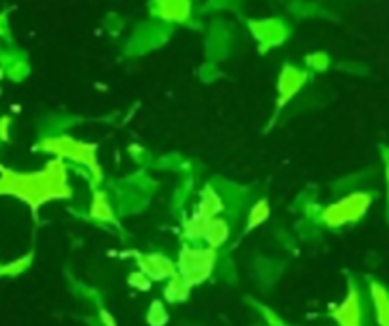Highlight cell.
<instances>
[{"instance_id": "6da1fadb", "label": "cell", "mask_w": 389, "mask_h": 326, "mask_svg": "<svg viewBox=\"0 0 389 326\" xmlns=\"http://www.w3.org/2000/svg\"><path fill=\"white\" fill-rule=\"evenodd\" d=\"M0 195L17 196L36 212L50 201H61L73 195L67 180V166L61 160H54L43 172L17 174L0 166Z\"/></svg>"}, {"instance_id": "7a4b0ae2", "label": "cell", "mask_w": 389, "mask_h": 326, "mask_svg": "<svg viewBox=\"0 0 389 326\" xmlns=\"http://www.w3.org/2000/svg\"><path fill=\"white\" fill-rule=\"evenodd\" d=\"M38 149L44 153H50V155H56L59 160L67 159L77 162V164L86 166L90 176H92V185L94 187L100 185L101 178H103V170H101L100 164H98V159H96L94 145L82 143V141H77V139L61 136V138L44 139V141L38 143Z\"/></svg>"}, {"instance_id": "3957f363", "label": "cell", "mask_w": 389, "mask_h": 326, "mask_svg": "<svg viewBox=\"0 0 389 326\" xmlns=\"http://www.w3.org/2000/svg\"><path fill=\"white\" fill-rule=\"evenodd\" d=\"M218 254L214 248L208 247H191V244H183L178 256V273H180L191 286L202 284L208 281L214 267H216Z\"/></svg>"}, {"instance_id": "277c9868", "label": "cell", "mask_w": 389, "mask_h": 326, "mask_svg": "<svg viewBox=\"0 0 389 326\" xmlns=\"http://www.w3.org/2000/svg\"><path fill=\"white\" fill-rule=\"evenodd\" d=\"M370 204H372V196L368 193H360V191L359 193H351V195L332 203L330 206H326L321 212V219L326 227L338 229L342 225L359 222L360 217L368 212Z\"/></svg>"}, {"instance_id": "5b68a950", "label": "cell", "mask_w": 389, "mask_h": 326, "mask_svg": "<svg viewBox=\"0 0 389 326\" xmlns=\"http://www.w3.org/2000/svg\"><path fill=\"white\" fill-rule=\"evenodd\" d=\"M137 269L144 271L151 281H168L178 273V267L165 254H142L137 256Z\"/></svg>"}, {"instance_id": "8992f818", "label": "cell", "mask_w": 389, "mask_h": 326, "mask_svg": "<svg viewBox=\"0 0 389 326\" xmlns=\"http://www.w3.org/2000/svg\"><path fill=\"white\" fill-rule=\"evenodd\" d=\"M332 319L338 323V326H363L360 294L353 284L347 290L344 302L332 309Z\"/></svg>"}, {"instance_id": "52a82bcc", "label": "cell", "mask_w": 389, "mask_h": 326, "mask_svg": "<svg viewBox=\"0 0 389 326\" xmlns=\"http://www.w3.org/2000/svg\"><path fill=\"white\" fill-rule=\"evenodd\" d=\"M224 208L225 204L222 195H220L212 185H204V189L201 191V199H199V204H197L194 212L201 214L202 217H206V219H214V217H218L222 212H224Z\"/></svg>"}, {"instance_id": "ba28073f", "label": "cell", "mask_w": 389, "mask_h": 326, "mask_svg": "<svg viewBox=\"0 0 389 326\" xmlns=\"http://www.w3.org/2000/svg\"><path fill=\"white\" fill-rule=\"evenodd\" d=\"M229 224H227L225 219H222V217H214V219H210L208 225H206V231H204L202 240L206 242V247L216 250V248L224 247L225 242L229 240Z\"/></svg>"}, {"instance_id": "9c48e42d", "label": "cell", "mask_w": 389, "mask_h": 326, "mask_svg": "<svg viewBox=\"0 0 389 326\" xmlns=\"http://www.w3.org/2000/svg\"><path fill=\"white\" fill-rule=\"evenodd\" d=\"M191 288H193V286H191L180 273H176L172 279L166 281L162 294H165V300L168 304H180V302H185V300L191 296Z\"/></svg>"}, {"instance_id": "30bf717a", "label": "cell", "mask_w": 389, "mask_h": 326, "mask_svg": "<svg viewBox=\"0 0 389 326\" xmlns=\"http://www.w3.org/2000/svg\"><path fill=\"white\" fill-rule=\"evenodd\" d=\"M88 214H90L92 219L101 222V224L115 222V210H113V206H111V203H109L107 193H103V191H96Z\"/></svg>"}, {"instance_id": "8fae6325", "label": "cell", "mask_w": 389, "mask_h": 326, "mask_svg": "<svg viewBox=\"0 0 389 326\" xmlns=\"http://www.w3.org/2000/svg\"><path fill=\"white\" fill-rule=\"evenodd\" d=\"M370 296L376 309V319L380 326H389V292L382 284H370Z\"/></svg>"}, {"instance_id": "7c38bea8", "label": "cell", "mask_w": 389, "mask_h": 326, "mask_svg": "<svg viewBox=\"0 0 389 326\" xmlns=\"http://www.w3.org/2000/svg\"><path fill=\"white\" fill-rule=\"evenodd\" d=\"M208 222L210 219H206V217H202L201 214L193 212V214L183 222V229H181L183 237H185L188 240H202Z\"/></svg>"}, {"instance_id": "4fadbf2b", "label": "cell", "mask_w": 389, "mask_h": 326, "mask_svg": "<svg viewBox=\"0 0 389 326\" xmlns=\"http://www.w3.org/2000/svg\"><path fill=\"white\" fill-rule=\"evenodd\" d=\"M269 214H271V208H269L267 201H258V203L250 208L248 222H246V231H252V229L259 227L264 222H267V219H269Z\"/></svg>"}, {"instance_id": "5bb4252c", "label": "cell", "mask_w": 389, "mask_h": 326, "mask_svg": "<svg viewBox=\"0 0 389 326\" xmlns=\"http://www.w3.org/2000/svg\"><path fill=\"white\" fill-rule=\"evenodd\" d=\"M31 261H33V254H27V256H22V258L10 261V263L0 265V279H2V277L22 275L23 271H27V269H29Z\"/></svg>"}, {"instance_id": "9a60e30c", "label": "cell", "mask_w": 389, "mask_h": 326, "mask_svg": "<svg viewBox=\"0 0 389 326\" xmlns=\"http://www.w3.org/2000/svg\"><path fill=\"white\" fill-rule=\"evenodd\" d=\"M147 325L149 326H166L168 325V311L160 300H155L147 309Z\"/></svg>"}, {"instance_id": "2e32d148", "label": "cell", "mask_w": 389, "mask_h": 326, "mask_svg": "<svg viewBox=\"0 0 389 326\" xmlns=\"http://www.w3.org/2000/svg\"><path fill=\"white\" fill-rule=\"evenodd\" d=\"M300 82H303V77L300 79V75L296 72V75H284V79H282L281 82V103L289 102L290 98L296 94V90H298V86H300Z\"/></svg>"}, {"instance_id": "e0dca14e", "label": "cell", "mask_w": 389, "mask_h": 326, "mask_svg": "<svg viewBox=\"0 0 389 326\" xmlns=\"http://www.w3.org/2000/svg\"><path fill=\"white\" fill-rule=\"evenodd\" d=\"M151 279L145 275L144 271H132L128 275V284L132 286L134 290H139V292H147V290H151Z\"/></svg>"}, {"instance_id": "ac0fdd59", "label": "cell", "mask_w": 389, "mask_h": 326, "mask_svg": "<svg viewBox=\"0 0 389 326\" xmlns=\"http://www.w3.org/2000/svg\"><path fill=\"white\" fill-rule=\"evenodd\" d=\"M259 309H261V313H264V319L267 320V325L269 326H287L284 323H282L281 317H279L275 311L267 309V307H259Z\"/></svg>"}, {"instance_id": "d6986e66", "label": "cell", "mask_w": 389, "mask_h": 326, "mask_svg": "<svg viewBox=\"0 0 389 326\" xmlns=\"http://www.w3.org/2000/svg\"><path fill=\"white\" fill-rule=\"evenodd\" d=\"M100 323L103 326H116L115 317H113L107 309H100Z\"/></svg>"}, {"instance_id": "ffe728a7", "label": "cell", "mask_w": 389, "mask_h": 326, "mask_svg": "<svg viewBox=\"0 0 389 326\" xmlns=\"http://www.w3.org/2000/svg\"><path fill=\"white\" fill-rule=\"evenodd\" d=\"M8 126H10L8 118H2L0 121V139H8Z\"/></svg>"}, {"instance_id": "44dd1931", "label": "cell", "mask_w": 389, "mask_h": 326, "mask_svg": "<svg viewBox=\"0 0 389 326\" xmlns=\"http://www.w3.org/2000/svg\"><path fill=\"white\" fill-rule=\"evenodd\" d=\"M323 56H313V58H310V63L313 67H319V69H323L324 65H326V61H323Z\"/></svg>"}, {"instance_id": "7402d4cb", "label": "cell", "mask_w": 389, "mask_h": 326, "mask_svg": "<svg viewBox=\"0 0 389 326\" xmlns=\"http://www.w3.org/2000/svg\"><path fill=\"white\" fill-rule=\"evenodd\" d=\"M388 187H389V164H388Z\"/></svg>"}]
</instances>
